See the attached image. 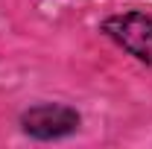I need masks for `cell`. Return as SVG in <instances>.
Instances as JSON below:
<instances>
[{"label": "cell", "mask_w": 152, "mask_h": 149, "mask_svg": "<svg viewBox=\"0 0 152 149\" xmlns=\"http://www.w3.org/2000/svg\"><path fill=\"white\" fill-rule=\"evenodd\" d=\"M105 35L114 38L123 50H129L134 58L152 64V18L143 12H123L102 23Z\"/></svg>", "instance_id": "cell-1"}, {"label": "cell", "mask_w": 152, "mask_h": 149, "mask_svg": "<svg viewBox=\"0 0 152 149\" xmlns=\"http://www.w3.org/2000/svg\"><path fill=\"white\" fill-rule=\"evenodd\" d=\"M79 126L76 111L64 105H38L23 114V129L35 137H61Z\"/></svg>", "instance_id": "cell-2"}]
</instances>
